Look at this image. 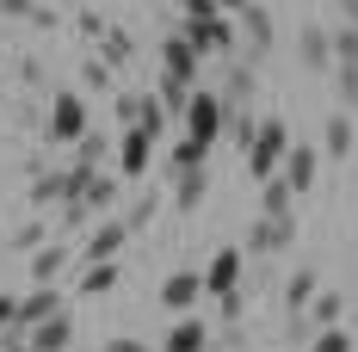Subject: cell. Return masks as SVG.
<instances>
[{
    "label": "cell",
    "instance_id": "cell-45",
    "mask_svg": "<svg viewBox=\"0 0 358 352\" xmlns=\"http://www.w3.org/2000/svg\"><path fill=\"white\" fill-rule=\"evenodd\" d=\"M216 13V0H185V19H210Z\"/></svg>",
    "mask_w": 358,
    "mask_h": 352
},
{
    "label": "cell",
    "instance_id": "cell-1",
    "mask_svg": "<svg viewBox=\"0 0 358 352\" xmlns=\"http://www.w3.org/2000/svg\"><path fill=\"white\" fill-rule=\"evenodd\" d=\"M285 155H290V130H285V118H259V130H253V142H248V179H253V185L278 179Z\"/></svg>",
    "mask_w": 358,
    "mask_h": 352
},
{
    "label": "cell",
    "instance_id": "cell-13",
    "mask_svg": "<svg viewBox=\"0 0 358 352\" xmlns=\"http://www.w3.org/2000/svg\"><path fill=\"white\" fill-rule=\"evenodd\" d=\"M124 241H130V229H124V216H111V223H99V229L87 235L80 260H87V266H99V260H117V253H124Z\"/></svg>",
    "mask_w": 358,
    "mask_h": 352
},
{
    "label": "cell",
    "instance_id": "cell-35",
    "mask_svg": "<svg viewBox=\"0 0 358 352\" xmlns=\"http://www.w3.org/2000/svg\"><path fill=\"white\" fill-rule=\"evenodd\" d=\"M334 87L346 106H358V62H334Z\"/></svg>",
    "mask_w": 358,
    "mask_h": 352
},
{
    "label": "cell",
    "instance_id": "cell-32",
    "mask_svg": "<svg viewBox=\"0 0 358 352\" xmlns=\"http://www.w3.org/2000/svg\"><path fill=\"white\" fill-rule=\"evenodd\" d=\"M56 198H62V167H56V174H37V179H31V204H37V211H50Z\"/></svg>",
    "mask_w": 358,
    "mask_h": 352
},
{
    "label": "cell",
    "instance_id": "cell-9",
    "mask_svg": "<svg viewBox=\"0 0 358 352\" xmlns=\"http://www.w3.org/2000/svg\"><path fill=\"white\" fill-rule=\"evenodd\" d=\"M148 161H155V136L130 124V130L117 136V179H143V174H148Z\"/></svg>",
    "mask_w": 358,
    "mask_h": 352
},
{
    "label": "cell",
    "instance_id": "cell-48",
    "mask_svg": "<svg viewBox=\"0 0 358 352\" xmlns=\"http://www.w3.org/2000/svg\"><path fill=\"white\" fill-rule=\"evenodd\" d=\"M340 13H346V25H358V0H340Z\"/></svg>",
    "mask_w": 358,
    "mask_h": 352
},
{
    "label": "cell",
    "instance_id": "cell-28",
    "mask_svg": "<svg viewBox=\"0 0 358 352\" xmlns=\"http://www.w3.org/2000/svg\"><path fill=\"white\" fill-rule=\"evenodd\" d=\"M111 204H117V174L99 167V174L87 179V211H111Z\"/></svg>",
    "mask_w": 358,
    "mask_h": 352
},
{
    "label": "cell",
    "instance_id": "cell-38",
    "mask_svg": "<svg viewBox=\"0 0 358 352\" xmlns=\"http://www.w3.org/2000/svg\"><path fill=\"white\" fill-rule=\"evenodd\" d=\"M334 62H358V25H340L334 31Z\"/></svg>",
    "mask_w": 358,
    "mask_h": 352
},
{
    "label": "cell",
    "instance_id": "cell-19",
    "mask_svg": "<svg viewBox=\"0 0 358 352\" xmlns=\"http://www.w3.org/2000/svg\"><path fill=\"white\" fill-rule=\"evenodd\" d=\"M204 198H210V167H198V174H179V179H173V204H179V211H198Z\"/></svg>",
    "mask_w": 358,
    "mask_h": 352
},
{
    "label": "cell",
    "instance_id": "cell-10",
    "mask_svg": "<svg viewBox=\"0 0 358 352\" xmlns=\"http://www.w3.org/2000/svg\"><path fill=\"white\" fill-rule=\"evenodd\" d=\"M62 309H69V303H62V290H56V284H37L31 297H19V309H13V328H25V334H31L37 321L62 316Z\"/></svg>",
    "mask_w": 358,
    "mask_h": 352
},
{
    "label": "cell",
    "instance_id": "cell-46",
    "mask_svg": "<svg viewBox=\"0 0 358 352\" xmlns=\"http://www.w3.org/2000/svg\"><path fill=\"white\" fill-rule=\"evenodd\" d=\"M13 309H19V297H0V334L13 328Z\"/></svg>",
    "mask_w": 358,
    "mask_h": 352
},
{
    "label": "cell",
    "instance_id": "cell-47",
    "mask_svg": "<svg viewBox=\"0 0 358 352\" xmlns=\"http://www.w3.org/2000/svg\"><path fill=\"white\" fill-rule=\"evenodd\" d=\"M241 6H253V0H216V13H229V19H235Z\"/></svg>",
    "mask_w": 358,
    "mask_h": 352
},
{
    "label": "cell",
    "instance_id": "cell-4",
    "mask_svg": "<svg viewBox=\"0 0 358 352\" xmlns=\"http://www.w3.org/2000/svg\"><path fill=\"white\" fill-rule=\"evenodd\" d=\"M43 130H50L56 142H80L87 136V99L62 87V93L50 99V111H43Z\"/></svg>",
    "mask_w": 358,
    "mask_h": 352
},
{
    "label": "cell",
    "instance_id": "cell-2",
    "mask_svg": "<svg viewBox=\"0 0 358 352\" xmlns=\"http://www.w3.org/2000/svg\"><path fill=\"white\" fill-rule=\"evenodd\" d=\"M185 43H192L198 56H210V62H229V56H241V31H235V19H229V13H210V19H185Z\"/></svg>",
    "mask_w": 358,
    "mask_h": 352
},
{
    "label": "cell",
    "instance_id": "cell-36",
    "mask_svg": "<svg viewBox=\"0 0 358 352\" xmlns=\"http://www.w3.org/2000/svg\"><path fill=\"white\" fill-rule=\"evenodd\" d=\"M143 106H148V93H117V99H111V111L124 118V130H130V124L143 118Z\"/></svg>",
    "mask_w": 358,
    "mask_h": 352
},
{
    "label": "cell",
    "instance_id": "cell-34",
    "mask_svg": "<svg viewBox=\"0 0 358 352\" xmlns=\"http://www.w3.org/2000/svg\"><path fill=\"white\" fill-rule=\"evenodd\" d=\"M43 235H50L43 223H25V229H13V235H6V253H25V247H43Z\"/></svg>",
    "mask_w": 358,
    "mask_h": 352
},
{
    "label": "cell",
    "instance_id": "cell-22",
    "mask_svg": "<svg viewBox=\"0 0 358 352\" xmlns=\"http://www.w3.org/2000/svg\"><path fill=\"white\" fill-rule=\"evenodd\" d=\"M192 93H198V87H185V80H173V74H161V87H155V106L167 111V118H185Z\"/></svg>",
    "mask_w": 358,
    "mask_h": 352
},
{
    "label": "cell",
    "instance_id": "cell-44",
    "mask_svg": "<svg viewBox=\"0 0 358 352\" xmlns=\"http://www.w3.org/2000/svg\"><path fill=\"white\" fill-rule=\"evenodd\" d=\"M222 303V321H241V290H229V297H216Z\"/></svg>",
    "mask_w": 358,
    "mask_h": 352
},
{
    "label": "cell",
    "instance_id": "cell-27",
    "mask_svg": "<svg viewBox=\"0 0 358 352\" xmlns=\"http://www.w3.org/2000/svg\"><path fill=\"white\" fill-rule=\"evenodd\" d=\"M99 56H106L111 69H117V62H130V56H136V37L124 31V25H111V31L99 37Z\"/></svg>",
    "mask_w": 358,
    "mask_h": 352
},
{
    "label": "cell",
    "instance_id": "cell-17",
    "mask_svg": "<svg viewBox=\"0 0 358 352\" xmlns=\"http://www.w3.org/2000/svg\"><path fill=\"white\" fill-rule=\"evenodd\" d=\"M161 167H167V179L198 174V167H210V148H204V142H192V136H179L173 148H167V161H161Z\"/></svg>",
    "mask_w": 358,
    "mask_h": 352
},
{
    "label": "cell",
    "instance_id": "cell-31",
    "mask_svg": "<svg viewBox=\"0 0 358 352\" xmlns=\"http://www.w3.org/2000/svg\"><path fill=\"white\" fill-rule=\"evenodd\" d=\"M309 352H358V340L346 328H322V334H309Z\"/></svg>",
    "mask_w": 358,
    "mask_h": 352
},
{
    "label": "cell",
    "instance_id": "cell-43",
    "mask_svg": "<svg viewBox=\"0 0 358 352\" xmlns=\"http://www.w3.org/2000/svg\"><path fill=\"white\" fill-rule=\"evenodd\" d=\"M0 13H13V19H31L37 0H0Z\"/></svg>",
    "mask_w": 358,
    "mask_h": 352
},
{
    "label": "cell",
    "instance_id": "cell-24",
    "mask_svg": "<svg viewBox=\"0 0 358 352\" xmlns=\"http://www.w3.org/2000/svg\"><path fill=\"white\" fill-rule=\"evenodd\" d=\"M340 309H346L340 290H315V303H309V328H315V334H322V328H340Z\"/></svg>",
    "mask_w": 358,
    "mask_h": 352
},
{
    "label": "cell",
    "instance_id": "cell-20",
    "mask_svg": "<svg viewBox=\"0 0 358 352\" xmlns=\"http://www.w3.org/2000/svg\"><path fill=\"white\" fill-rule=\"evenodd\" d=\"M303 69H334V31L303 25Z\"/></svg>",
    "mask_w": 358,
    "mask_h": 352
},
{
    "label": "cell",
    "instance_id": "cell-26",
    "mask_svg": "<svg viewBox=\"0 0 358 352\" xmlns=\"http://www.w3.org/2000/svg\"><path fill=\"white\" fill-rule=\"evenodd\" d=\"M322 142H327V155H352V118H346V111H334V118H327V130H322Z\"/></svg>",
    "mask_w": 358,
    "mask_h": 352
},
{
    "label": "cell",
    "instance_id": "cell-11",
    "mask_svg": "<svg viewBox=\"0 0 358 352\" xmlns=\"http://www.w3.org/2000/svg\"><path fill=\"white\" fill-rule=\"evenodd\" d=\"M161 74H173V80H185V87H198V74H204V56L185 43V31L161 43Z\"/></svg>",
    "mask_w": 358,
    "mask_h": 352
},
{
    "label": "cell",
    "instance_id": "cell-33",
    "mask_svg": "<svg viewBox=\"0 0 358 352\" xmlns=\"http://www.w3.org/2000/svg\"><path fill=\"white\" fill-rule=\"evenodd\" d=\"M80 87H87V93H111V62L106 56H93V62L80 69Z\"/></svg>",
    "mask_w": 358,
    "mask_h": 352
},
{
    "label": "cell",
    "instance_id": "cell-3",
    "mask_svg": "<svg viewBox=\"0 0 358 352\" xmlns=\"http://www.w3.org/2000/svg\"><path fill=\"white\" fill-rule=\"evenodd\" d=\"M222 124H229V106H222V93H192V106H185V136L216 148L222 142Z\"/></svg>",
    "mask_w": 358,
    "mask_h": 352
},
{
    "label": "cell",
    "instance_id": "cell-42",
    "mask_svg": "<svg viewBox=\"0 0 358 352\" xmlns=\"http://www.w3.org/2000/svg\"><path fill=\"white\" fill-rule=\"evenodd\" d=\"M80 31H87V37H106V31H111L106 13H80Z\"/></svg>",
    "mask_w": 358,
    "mask_h": 352
},
{
    "label": "cell",
    "instance_id": "cell-37",
    "mask_svg": "<svg viewBox=\"0 0 358 352\" xmlns=\"http://www.w3.org/2000/svg\"><path fill=\"white\" fill-rule=\"evenodd\" d=\"M155 204H161V198H136V204L124 211V229H130V235H136V229H148V223H155Z\"/></svg>",
    "mask_w": 358,
    "mask_h": 352
},
{
    "label": "cell",
    "instance_id": "cell-15",
    "mask_svg": "<svg viewBox=\"0 0 358 352\" xmlns=\"http://www.w3.org/2000/svg\"><path fill=\"white\" fill-rule=\"evenodd\" d=\"M25 340H31V352H69V340H74V316L62 309V316L37 321V328L25 334Z\"/></svg>",
    "mask_w": 358,
    "mask_h": 352
},
{
    "label": "cell",
    "instance_id": "cell-39",
    "mask_svg": "<svg viewBox=\"0 0 358 352\" xmlns=\"http://www.w3.org/2000/svg\"><path fill=\"white\" fill-rule=\"evenodd\" d=\"M161 124H167V111H161L155 99H148V106H143V118H136V130H148V136H161Z\"/></svg>",
    "mask_w": 358,
    "mask_h": 352
},
{
    "label": "cell",
    "instance_id": "cell-16",
    "mask_svg": "<svg viewBox=\"0 0 358 352\" xmlns=\"http://www.w3.org/2000/svg\"><path fill=\"white\" fill-rule=\"evenodd\" d=\"M210 346L216 340H210V328H204L198 316H179V328L161 340V352H210Z\"/></svg>",
    "mask_w": 358,
    "mask_h": 352
},
{
    "label": "cell",
    "instance_id": "cell-49",
    "mask_svg": "<svg viewBox=\"0 0 358 352\" xmlns=\"http://www.w3.org/2000/svg\"><path fill=\"white\" fill-rule=\"evenodd\" d=\"M0 93H6V80H0Z\"/></svg>",
    "mask_w": 358,
    "mask_h": 352
},
{
    "label": "cell",
    "instance_id": "cell-40",
    "mask_svg": "<svg viewBox=\"0 0 358 352\" xmlns=\"http://www.w3.org/2000/svg\"><path fill=\"white\" fill-rule=\"evenodd\" d=\"M87 216H93V211H87V198H80V204H62V229H80Z\"/></svg>",
    "mask_w": 358,
    "mask_h": 352
},
{
    "label": "cell",
    "instance_id": "cell-14",
    "mask_svg": "<svg viewBox=\"0 0 358 352\" xmlns=\"http://www.w3.org/2000/svg\"><path fill=\"white\" fill-rule=\"evenodd\" d=\"M161 303H167L173 316H192V309L204 303V272H173V279L161 284Z\"/></svg>",
    "mask_w": 358,
    "mask_h": 352
},
{
    "label": "cell",
    "instance_id": "cell-6",
    "mask_svg": "<svg viewBox=\"0 0 358 352\" xmlns=\"http://www.w3.org/2000/svg\"><path fill=\"white\" fill-rule=\"evenodd\" d=\"M296 241V216H253L248 223V253H285Z\"/></svg>",
    "mask_w": 358,
    "mask_h": 352
},
{
    "label": "cell",
    "instance_id": "cell-25",
    "mask_svg": "<svg viewBox=\"0 0 358 352\" xmlns=\"http://www.w3.org/2000/svg\"><path fill=\"white\" fill-rule=\"evenodd\" d=\"M106 290H117V260H99L80 272V297H106Z\"/></svg>",
    "mask_w": 358,
    "mask_h": 352
},
{
    "label": "cell",
    "instance_id": "cell-29",
    "mask_svg": "<svg viewBox=\"0 0 358 352\" xmlns=\"http://www.w3.org/2000/svg\"><path fill=\"white\" fill-rule=\"evenodd\" d=\"M253 130H259V118H253V106H229V124H222V136H235L241 148L253 142Z\"/></svg>",
    "mask_w": 358,
    "mask_h": 352
},
{
    "label": "cell",
    "instance_id": "cell-23",
    "mask_svg": "<svg viewBox=\"0 0 358 352\" xmlns=\"http://www.w3.org/2000/svg\"><path fill=\"white\" fill-rule=\"evenodd\" d=\"M259 216H296V192L285 179H266L259 185Z\"/></svg>",
    "mask_w": 358,
    "mask_h": 352
},
{
    "label": "cell",
    "instance_id": "cell-30",
    "mask_svg": "<svg viewBox=\"0 0 358 352\" xmlns=\"http://www.w3.org/2000/svg\"><path fill=\"white\" fill-rule=\"evenodd\" d=\"M111 155V142L99 136V130H87V136L74 142V161H80V167H93V174H99V161H106Z\"/></svg>",
    "mask_w": 358,
    "mask_h": 352
},
{
    "label": "cell",
    "instance_id": "cell-18",
    "mask_svg": "<svg viewBox=\"0 0 358 352\" xmlns=\"http://www.w3.org/2000/svg\"><path fill=\"white\" fill-rule=\"evenodd\" d=\"M315 290H322V272H315V266H296V272L285 279V309H290V316H296V309H309V303H315Z\"/></svg>",
    "mask_w": 358,
    "mask_h": 352
},
{
    "label": "cell",
    "instance_id": "cell-41",
    "mask_svg": "<svg viewBox=\"0 0 358 352\" xmlns=\"http://www.w3.org/2000/svg\"><path fill=\"white\" fill-rule=\"evenodd\" d=\"M99 352H148V346H143V340H136V334H117V340H106V346H99Z\"/></svg>",
    "mask_w": 358,
    "mask_h": 352
},
{
    "label": "cell",
    "instance_id": "cell-12",
    "mask_svg": "<svg viewBox=\"0 0 358 352\" xmlns=\"http://www.w3.org/2000/svg\"><path fill=\"white\" fill-rule=\"evenodd\" d=\"M278 179H285L296 198H309V192H315V179H322V161H315V148H296V142H290V155H285V167H278Z\"/></svg>",
    "mask_w": 358,
    "mask_h": 352
},
{
    "label": "cell",
    "instance_id": "cell-21",
    "mask_svg": "<svg viewBox=\"0 0 358 352\" xmlns=\"http://www.w3.org/2000/svg\"><path fill=\"white\" fill-rule=\"evenodd\" d=\"M62 266H69V247L43 241V247H37V260H31V279L37 284H56V279H62Z\"/></svg>",
    "mask_w": 358,
    "mask_h": 352
},
{
    "label": "cell",
    "instance_id": "cell-8",
    "mask_svg": "<svg viewBox=\"0 0 358 352\" xmlns=\"http://www.w3.org/2000/svg\"><path fill=\"white\" fill-rule=\"evenodd\" d=\"M235 31H241V50H248L253 62H259V56L272 50L278 25H272V13H266V6H241V13H235Z\"/></svg>",
    "mask_w": 358,
    "mask_h": 352
},
{
    "label": "cell",
    "instance_id": "cell-5",
    "mask_svg": "<svg viewBox=\"0 0 358 352\" xmlns=\"http://www.w3.org/2000/svg\"><path fill=\"white\" fill-rule=\"evenodd\" d=\"M253 93H259V62L241 50L222 62V106H253Z\"/></svg>",
    "mask_w": 358,
    "mask_h": 352
},
{
    "label": "cell",
    "instance_id": "cell-7",
    "mask_svg": "<svg viewBox=\"0 0 358 352\" xmlns=\"http://www.w3.org/2000/svg\"><path fill=\"white\" fill-rule=\"evenodd\" d=\"M241 266H248V247H222V253H210L204 297H229V290H241Z\"/></svg>",
    "mask_w": 358,
    "mask_h": 352
}]
</instances>
